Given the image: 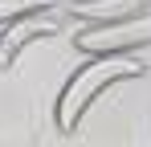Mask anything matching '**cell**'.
Wrapping results in <instances>:
<instances>
[{
    "instance_id": "cell-1",
    "label": "cell",
    "mask_w": 151,
    "mask_h": 147,
    "mask_svg": "<svg viewBox=\"0 0 151 147\" xmlns=\"http://www.w3.org/2000/svg\"><path fill=\"white\" fill-rule=\"evenodd\" d=\"M143 74H147V66L135 61L131 53L86 57V66H78V70L65 78V86L57 90V102H53V122H57V131H61V135H74L78 127H82V119H86V110H90L110 86L131 82V78H143Z\"/></svg>"
},
{
    "instance_id": "cell-2",
    "label": "cell",
    "mask_w": 151,
    "mask_h": 147,
    "mask_svg": "<svg viewBox=\"0 0 151 147\" xmlns=\"http://www.w3.org/2000/svg\"><path fill=\"white\" fill-rule=\"evenodd\" d=\"M143 45H151V8L119 17V21H82V29L74 33V49L86 57L135 53Z\"/></svg>"
},
{
    "instance_id": "cell-3",
    "label": "cell",
    "mask_w": 151,
    "mask_h": 147,
    "mask_svg": "<svg viewBox=\"0 0 151 147\" xmlns=\"http://www.w3.org/2000/svg\"><path fill=\"white\" fill-rule=\"evenodd\" d=\"M57 29H61L57 4L37 8V12H25V17H17V21L0 24V70H12V61H17L33 41H45V37H53Z\"/></svg>"
},
{
    "instance_id": "cell-4",
    "label": "cell",
    "mask_w": 151,
    "mask_h": 147,
    "mask_svg": "<svg viewBox=\"0 0 151 147\" xmlns=\"http://www.w3.org/2000/svg\"><path fill=\"white\" fill-rule=\"evenodd\" d=\"M70 8L78 21H119V17L151 8V0H74Z\"/></svg>"
},
{
    "instance_id": "cell-5",
    "label": "cell",
    "mask_w": 151,
    "mask_h": 147,
    "mask_svg": "<svg viewBox=\"0 0 151 147\" xmlns=\"http://www.w3.org/2000/svg\"><path fill=\"white\" fill-rule=\"evenodd\" d=\"M57 0H0V24L17 21V17H25V12H37V8H49Z\"/></svg>"
},
{
    "instance_id": "cell-6",
    "label": "cell",
    "mask_w": 151,
    "mask_h": 147,
    "mask_svg": "<svg viewBox=\"0 0 151 147\" xmlns=\"http://www.w3.org/2000/svg\"><path fill=\"white\" fill-rule=\"evenodd\" d=\"M70 4H74V0H70Z\"/></svg>"
}]
</instances>
